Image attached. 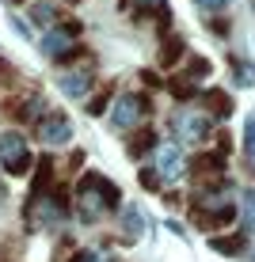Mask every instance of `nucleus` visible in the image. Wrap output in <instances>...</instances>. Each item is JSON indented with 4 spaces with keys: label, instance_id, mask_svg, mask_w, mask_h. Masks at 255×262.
<instances>
[{
    "label": "nucleus",
    "instance_id": "f257e3e1",
    "mask_svg": "<svg viewBox=\"0 0 255 262\" xmlns=\"http://www.w3.org/2000/svg\"><path fill=\"white\" fill-rule=\"evenodd\" d=\"M118 205H122V194H118V186L107 175L88 171V175L76 183V213H80V221L95 224V221H103L107 213H114Z\"/></svg>",
    "mask_w": 255,
    "mask_h": 262
},
{
    "label": "nucleus",
    "instance_id": "f03ea898",
    "mask_svg": "<svg viewBox=\"0 0 255 262\" xmlns=\"http://www.w3.org/2000/svg\"><path fill=\"white\" fill-rule=\"evenodd\" d=\"M65 216H69V202H65V190H61L57 183H53L46 194L27 202V224H34V228H53V224H61Z\"/></svg>",
    "mask_w": 255,
    "mask_h": 262
},
{
    "label": "nucleus",
    "instance_id": "7ed1b4c3",
    "mask_svg": "<svg viewBox=\"0 0 255 262\" xmlns=\"http://www.w3.org/2000/svg\"><path fill=\"white\" fill-rule=\"evenodd\" d=\"M0 167L8 175H27L31 171V144H27L23 133H15V129L0 133Z\"/></svg>",
    "mask_w": 255,
    "mask_h": 262
},
{
    "label": "nucleus",
    "instance_id": "20e7f679",
    "mask_svg": "<svg viewBox=\"0 0 255 262\" xmlns=\"http://www.w3.org/2000/svg\"><path fill=\"white\" fill-rule=\"evenodd\" d=\"M171 125H175V137L183 141V144H206L209 141V129H213L209 114L206 111H194V106H183Z\"/></svg>",
    "mask_w": 255,
    "mask_h": 262
},
{
    "label": "nucleus",
    "instance_id": "39448f33",
    "mask_svg": "<svg viewBox=\"0 0 255 262\" xmlns=\"http://www.w3.org/2000/svg\"><path fill=\"white\" fill-rule=\"evenodd\" d=\"M149 118V99L138 95V92H126V95H118L114 99V106H111V125L114 129H133L138 122Z\"/></svg>",
    "mask_w": 255,
    "mask_h": 262
},
{
    "label": "nucleus",
    "instance_id": "423d86ee",
    "mask_svg": "<svg viewBox=\"0 0 255 262\" xmlns=\"http://www.w3.org/2000/svg\"><path fill=\"white\" fill-rule=\"evenodd\" d=\"M76 34H80V23H65V27H50L46 34H42V53H46L50 61H65L72 57L80 46H76Z\"/></svg>",
    "mask_w": 255,
    "mask_h": 262
},
{
    "label": "nucleus",
    "instance_id": "0eeeda50",
    "mask_svg": "<svg viewBox=\"0 0 255 262\" xmlns=\"http://www.w3.org/2000/svg\"><path fill=\"white\" fill-rule=\"evenodd\" d=\"M152 156H156V175H160V183H175V179L187 175L183 148H179L175 141H160L156 148H152Z\"/></svg>",
    "mask_w": 255,
    "mask_h": 262
},
{
    "label": "nucleus",
    "instance_id": "6e6552de",
    "mask_svg": "<svg viewBox=\"0 0 255 262\" xmlns=\"http://www.w3.org/2000/svg\"><path fill=\"white\" fill-rule=\"evenodd\" d=\"M38 141H46V144H69L72 141V122L61 111L42 114V118H38Z\"/></svg>",
    "mask_w": 255,
    "mask_h": 262
},
{
    "label": "nucleus",
    "instance_id": "1a4fd4ad",
    "mask_svg": "<svg viewBox=\"0 0 255 262\" xmlns=\"http://www.w3.org/2000/svg\"><path fill=\"white\" fill-rule=\"evenodd\" d=\"M92 84H95V76H92V65L65 69V72H61V80H57L61 95H69V99H84L88 92H92Z\"/></svg>",
    "mask_w": 255,
    "mask_h": 262
},
{
    "label": "nucleus",
    "instance_id": "9d476101",
    "mask_svg": "<svg viewBox=\"0 0 255 262\" xmlns=\"http://www.w3.org/2000/svg\"><path fill=\"white\" fill-rule=\"evenodd\" d=\"M202 103L209 106V118H229V114H232V99L229 95H225V92H217V88H213V92H206L202 95Z\"/></svg>",
    "mask_w": 255,
    "mask_h": 262
},
{
    "label": "nucleus",
    "instance_id": "9b49d317",
    "mask_svg": "<svg viewBox=\"0 0 255 262\" xmlns=\"http://www.w3.org/2000/svg\"><path fill=\"white\" fill-rule=\"evenodd\" d=\"M152 148H156V133H152V129L133 133L130 144H126V152H130V156H145V152H152Z\"/></svg>",
    "mask_w": 255,
    "mask_h": 262
},
{
    "label": "nucleus",
    "instance_id": "f8f14e48",
    "mask_svg": "<svg viewBox=\"0 0 255 262\" xmlns=\"http://www.w3.org/2000/svg\"><path fill=\"white\" fill-rule=\"evenodd\" d=\"M244 243H248V239H244V232H236V236H213V239H209V247L221 251V255H240Z\"/></svg>",
    "mask_w": 255,
    "mask_h": 262
},
{
    "label": "nucleus",
    "instance_id": "ddd939ff",
    "mask_svg": "<svg viewBox=\"0 0 255 262\" xmlns=\"http://www.w3.org/2000/svg\"><path fill=\"white\" fill-rule=\"evenodd\" d=\"M187 53V42L179 38V34H171V38H164V50H160V65H175L179 57Z\"/></svg>",
    "mask_w": 255,
    "mask_h": 262
},
{
    "label": "nucleus",
    "instance_id": "4468645a",
    "mask_svg": "<svg viewBox=\"0 0 255 262\" xmlns=\"http://www.w3.org/2000/svg\"><path fill=\"white\" fill-rule=\"evenodd\" d=\"M122 228H126V236H130V239H138L145 232V221H141L138 205H122Z\"/></svg>",
    "mask_w": 255,
    "mask_h": 262
},
{
    "label": "nucleus",
    "instance_id": "2eb2a0df",
    "mask_svg": "<svg viewBox=\"0 0 255 262\" xmlns=\"http://www.w3.org/2000/svg\"><path fill=\"white\" fill-rule=\"evenodd\" d=\"M31 15H34V23H42V27H57V8H50V4H31Z\"/></svg>",
    "mask_w": 255,
    "mask_h": 262
},
{
    "label": "nucleus",
    "instance_id": "dca6fc26",
    "mask_svg": "<svg viewBox=\"0 0 255 262\" xmlns=\"http://www.w3.org/2000/svg\"><path fill=\"white\" fill-rule=\"evenodd\" d=\"M122 8L126 12H133V15H145V12H152V8H156V12H164V0H122Z\"/></svg>",
    "mask_w": 255,
    "mask_h": 262
},
{
    "label": "nucleus",
    "instance_id": "f3484780",
    "mask_svg": "<svg viewBox=\"0 0 255 262\" xmlns=\"http://www.w3.org/2000/svg\"><path fill=\"white\" fill-rule=\"evenodd\" d=\"M240 213H244V221H248V228L255 232V186H251V190H244V198H240Z\"/></svg>",
    "mask_w": 255,
    "mask_h": 262
},
{
    "label": "nucleus",
    "instance_id": "a211bd4d",
    "mask_svg": "<svg viewBox=\"0 0 255 262\" xmlns=\"http://www.w3.org/2000/svg\"><path fill=\"white\" fill-rule=\"evenodd\" d=\"M244 160H248V167L255 171V118L248 122V129H244Z\"/></svg>",
    "mask_w": 255,
    "mask_h": 262
},
{
    "label": "nucleus",
    "instance_id": "6ab92c4d",
    "mask_svg": "<svg viewBox=\"0 0 255 262\" xmlns=\"http://www.w3.org/2000/svg\"><path fill=\"white\" fill-rule=\"evenodd\" d=\"M232 69H236V84H244V88L255 84V65H248V61H232Z\"/></svg>",
    "mask_w": 255,
    "mask_h": 262
},
{
    "label": "nucleus",
    "instance_id": "aec40b11",
    "mask_svg": "<svg viewBox=\"0 0 255 262\" xmlns=\"http://www.w3.org/2000/svg\"><path fill=\"white\" fill-rule=\"evenodd\" d=\"M111 95H114L111 88H107V92H99L92 103H88V114H103V111H107V103H111Z\"/></svg>",
    "mask_w": 255,
    "mask_h": 262
},
{
    "label": "nucleus",
    "instance_id": "412c9836",
    "mask_svg": "<svg viewBox=\"0 0 255 262\" xmlns=\"http://www.w3.org/2000/svg\"><path fill=\"white\" fill-rule=\"evenodd\" d=\"M141 186H145V190H156V186H160V175H156V171H141Z\"/></svg>",
    "mask_w": 255,
    "mask_h": 262
},
{
    "label": "nucleus",
    "instance_id": "4be33fe9",
    "mask_svg": "<svg viewBox=\"0 0 255 262\" xmlns=\"http://www.w3.org/2000/svg\"><path fill=\"white\" fill-rule=\"evenodd\" d=\"M198 4H202L206 12H217V8H225V4H229V0H198Z\"/></svg>",
    "mask_w": 255,
    "mask_h": 262
},
{
    "label": "nucleus",
    "instance_id": "5701e85b",
    "mask_svg": "<svg viewBox=\"0 0 255 262\" xmlns=\"http://www.w3.org/2000/svg\"><path fill=\"white\" fill-rule=\"evenodd\" d=\"M76 262H107L103 255H88V251H84V255H76Z\"/></svg>",
    "mask_w": 255,
    "mask_h": 262
},
{
    "label": "nucleus",
    "instance_id": "b1692460",
    "mask_svg": "<svg viewBox=\"0 0 255 262\" xmlns=\"http://www.w3.org/2000/svg\"><path fill=\"white\" fill-rule=\"evenodd\" d=\"M0 205H4V186H0Z\"/></svg>",
    "mask_w": 255,
    "mask_h": 262
},
{
    "label": "nucleus",
    "instance_id": "393cba45",
    "mask_svg": "<svg viewBox=\"0 0 255 262\" xmlns=\"http://www.w3.org/2000/svg\"><path fill=\"white\" fill-rule=\"evenodd\" d=\"M251 8H255V0H251Z\"/></svg>",
    "mask_w": 255,
    "mask_h": 262
},
{
    "label": "nucleus",
    "instance_id": "a878e982",
    "mask_svg": "<svg viewBox=\"0 0 255 262\" xmlns=\"http://www.w3.org/2000/svg\"><path fill=\"white\" fill-rule=\"evenodd\" d=\"M251 262H255V255H251Z\"/></svg>",
    "mask_w": 255,
    "mask_h": 262
}]
</instances>
